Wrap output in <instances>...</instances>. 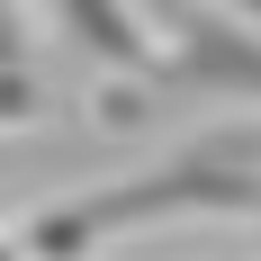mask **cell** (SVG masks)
<instances>
[{
	"mask_svg": "<svg viewBox=\"0 0 261 261\" xmlns=\"http://www.w3.org/2000/svg\"><path fill=\"white\" fill-rule=\"evenodd\" d=\"M171 36H180V45H171V81L216 90V99H261V27H252V18L189 9Z\"/></svg>",
	"mask_w": 261,
	"mask_h": 261,
	"instance_id": "obj_2",
	"label": "cell"
},
{
	"mask_svg": "<svg viewBox=\"0 0 261 261\" xmlns=\"http://www.w3.org/2000/svg\"><path fill=\"white\" fill-rule=\"evenodd\" d=\"M54 18L72 27L81 54H99V63H117V72H144V63H153V45H144V27H135L126 0H54Z\"/></svg>",
	"mask_w": 261,
	"mask_h": 261,
	"instance_id": "obj_3",
	"label": "cell"
},
{
	"mask_svg": "<svg viewBox=\"0 0 261 261\" xmlns=\"http://www.w3.org/2000/svg\"><path fill=\"white\" fill-rule=\"evenodd\" d=\"M207 207H261V189L234 180V171H216V153H207V162H189V171H153V180H135V189H99V198L45 216L36 243L63 252V243H90L108 225H135V216H207Z\"/></svg>",
	"mask_w": 261,
	"mask_h": 261,
	"instance_id": "obj_1",
	"label": "cell"
},
{
	"mask_svg": "<svg viewBox=\"0 0 261 261\" xmlns=\"http://www.w3.org/2000/svg\"><path fill=\"white\" fill-rule=\"evenodd\" d=\"M216 9H225V18H252V27H261V0H216Z\"/></svg>",
	"mask_w": 261,
	"mask_h": 261,
	"instance_id": "obj_4",
	"label": "cell"
}]
</instances>
